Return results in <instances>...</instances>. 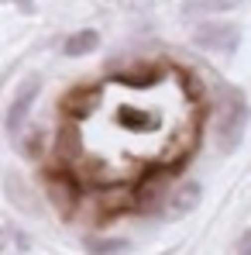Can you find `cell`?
<instances>
[{"label": "cell", "mask_w": 251, "mask_h": 255, "mask_svg": "<svg viewBox=\"0 0 251 255\" xmlns=\"http://www.w3.org/2000/svg\"><path fill=\"white\" fill-rule=\"evenodd\" d=\"M245 128H248V100L241 97V90H224V107H220V121H217L220 152H234L241 145Z\"/></svg>", "instance_id": "1"}, {"label": "cell", "mask_w": 251, "mask_h": 255, "mask_svg": "<svg viewBox=\"0 0 251 255\" xmlns=\"http://www.w3.org/2000/svg\"><path fill=\"white\" fill-rule=\"evenodd\" d=\"M241 42V28L238 24H220V21H203L193 31V45L207 48V52H234Z\"/></svg>", "instance_id": "2"}, {"label": "cell", "mask_w": 251, "mask_h": 255, "mask_svg": "<svg viewBox=\"0 0 251 255\" xmlns=\"http://www.w3.org/2000/svg\"><path fill=\"white\" fill-rule=\"evenodd\" d=\"M38 90H42V83H38V80H28V83L17 90V97H14L10 111H7V131H10V134H14V131H21V121H24V114L31 111V104H35Z\"/></svg>", "instance_id": "3"}, {"label": "cell", "mask_w": 251, "mask_h": 255, "mask_svg": "<svg viewBox=\"0 0 251 255\" xmlns=\"http://www.w3.org/2000/svg\"><path fill=\"white\" fill-rule=\"evenodd\" d=\"M200 197H203V190H200V183H182L172 197H168V214H175V217H182V214H189L196 204H200Z\"/></svg>", "instance_id": "4"}, {"label": "cell", "mask_w": 251, "mask_h": 255, "mask_svg": "<svg viewBox=\"0 0 251 255\" xmlns=\"http://www.w3.org/2000/svg\"><path fill=\"white\" fill-rule=\"evenodd\" d=\"M96 45H100V35H96L93 28H83V31H76V35L66 38V55H86V52H93Z\"/></svg>", "instance_id": "5"}, {"label": "cell", "mask_w": 251, "mask_h": 255, "mask_svg": "<svg viewBox=\"0 0 251 255\" xmlns=\"http://www.w3.org/2000/svg\"><path fill=\"white\" fill-rule=\"evenodd\" d=\"M86 252H89V255H124L127 252V242H124V238H96V242L86 245Z\"/></svg>", "instance_id": "6"}, {"label": "cell", "mask_w": 251, "mask_h": 255, "mask_svg": "<svg viewBox=\"0 0 251 255\" xmlns=\"http://www.w3.org/2000/svg\"><path fill=\"white\" fill-rule=\"evenodd\" d=\"M241 0H193L189 3V10H213V14H220V10H234Z\"/></svg>", "instance_id": "7"}, {"label": "cell", "mask_w": 251, "mask_h": 255, "mask_svg": "<svg viewBox=\"0 0 251 255\" xmlns=\"http://www.w3.org/2000/svg\"><path fill=\"white\" fill-rule=\"evenodd\" d=\"M241 255H251V235L241 238Z\"/></svg>", "instance_id": "8"}]
</instances>
